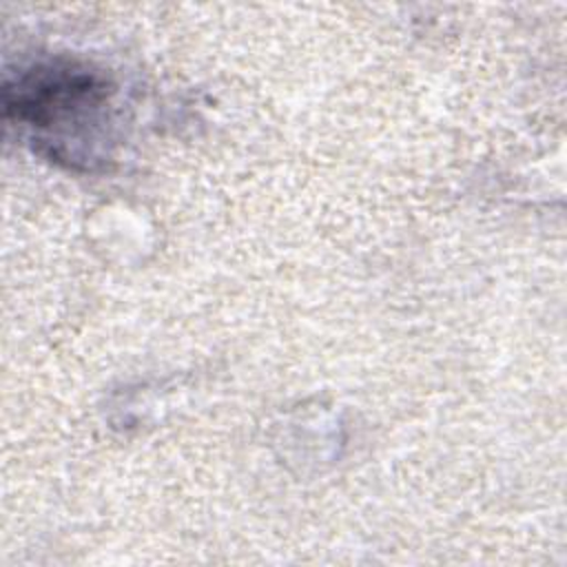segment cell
<instances>
[{
    "instance_id": "6da1fadb",
    "label": "cell",
    "mask_w": 567,
    "mask_h": 567,
    "mask_svg": "<svg viewBox=\"0 0 567 567\" xmlns=\"http://www.w3.org/2000/svg\"><path fill=\"white\" fill-rule=\"evenodd\" d=\"M113 93L111 82L86 64L51 60L4 84V111L49 159L91 171L106 159Z\"/></svg>"
}]
</instances>
